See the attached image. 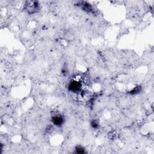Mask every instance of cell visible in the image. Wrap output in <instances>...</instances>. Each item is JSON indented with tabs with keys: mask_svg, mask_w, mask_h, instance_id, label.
<instances>
[{
	"mask_svg": "<svg viewBox=\"0 0 154 154\" xmlns=\"http://www.w3.org/2000/svg\"><path fill=\"white\" fill-rule=\"evenodd\" d=\"M39 4L37 2H28L26 5L25 9L29 14H33L38 12Z\"/></svg>",
	"mask_w": 154,
	"mask_h": 154,
	"instance_id": "6da1fadb",
	"label": "cell"
},
{
	"mask_svg": "<svg viewBox=\"0 0 154 154\" xmlns=\"http://www.w3.org/2000/svg\"><path fill=\"white\" fill-rule=\"evenodd\" d=\"M81 84L77 81H72L69 85V89L74 92H78L81 89Z\"/></svg>",
	"mask_w": 154,
	"mask_h": 154,
	"instance_id": "7a4b0ae2",
	"label": "cell"
},
{
	"mask_svg": "<svg viewBox=\"0 0 154 154\" xmlns=\"http://www.w3.org/2000/svg\"><path fill=\"white\" fill-rule=\"evenodd\" d=\"M53 123L56 126H61L64 122V118L60 114H55L53 116Z\"/></svg>",
	"mask_w": 154,
	"mask_h": 154,
	"instance_id": "3957f363",
	"label": "cell"
},
{
	"mask_svg": "<svg viewBox=\"0 0 154 154\" xmlns=\"http://www.w3.org/2000/svg\"><path fill=\"white\" fill-rule=\"evenodd\" d=\"M76 153H79V154H82L84 153V149L81 147V146H78L75 149Z\"/></svg>",
	"mask_w": 154,
	"mask_h": 154,
	"instance_id": "277c9868",
	"label": "cell"
},
{
	"mask_svg": "<svg viewBox=\"0 0 154 154\" xmlns=\"http://www.w3.org/2000/svg\"><path fill=\"white\" fill-rule=\"evenodd\" d=\"M98 125H99V123H98V122L97 121V120H94L92 122V126L94 128H97Z\"/></svg>",
	"mask_w": 154,
	"mask_h": 154,
	"instance_id": "5b68a950",
	"label": "cell"
}]
</instances>
